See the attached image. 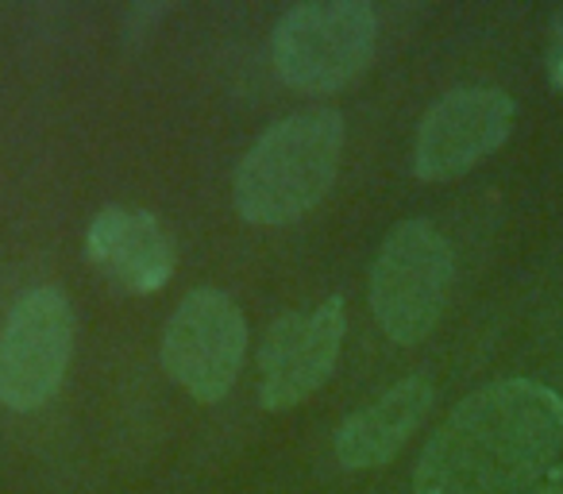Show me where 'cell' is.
Segmentation results:
<instances>
[{
    "mask_svg": "<svg viewBox=\"0 0 563 494\" xmlns=\"http://www.w3.org/2000/svg\"><path fill=\"white\" fill-rule=\"evenodd\" d=\"M563 444V402L532 378H506L460 402L424 444L417 494H521Z\"/></svg>",
    "mask_w": 563,
    "mask_h": 494,
    "instance_id": "cell-1",
    "label": "cell"
},
{
    "mask_svg": "<svg viewBox=\"0 0 563 494\" xmlns=\"http://www.w3.org/2000/svg\"><path fill=\"white\" fill-rule=\"evenodd\" d=\"M344 117L336 109L294 112L274 124L235 171V209L247 224L306 217L336 178Z\"/></svg>",
    "mask_w": 563,
    "mask_h": 494,
    "instance_id": "cell-2",
    "label": "cell"
},
{
    "mask_svg": "<svg viewBox=\"0 0 563 494\" xmlns=\"http://www.w3.org/2000/svg\"><path fill=\"white\" fill-rule=\"evenodd\" d=\"M378 17L367 0H309L274 24V70L301 94H332L375 58Z\"/></svg>",
    "mask_w": 563,
    "mask_h": 494,
    "instance_id": "cell-3",
    "label": "cell"
},
{
    "mask_svg": "<svg viewBox=\"0 0 563 494\" xmlns=\"http://www.w3.org/2000/svg\"><path fill=\"white\" fill-rule=\"evenodd\" d=\"M452 248L429 220H401L371 271V309L398 344H421L437 329L452 290Z\"/></svg>",
    "mask_w": 563,
    "mask_h": 494,
    "instance_id": "cell-4",
    "label": "cell"
},
{
    "mask_svg": "<svg viewBox=\"0 0 563 494\" xmlns=\"http://www.w3.org/2000/svg\"><path fill=\"white\" fill-rule=\"evenodd\" d=\"M74 352V309L55 286L24 294L0 332V402L16 414L47 406Z\"/></svg>",
    "mask_w": 563,
    "mask_h": 494,
    "instance_id": "cell-5",
    "label": "cell"
},
{
    "mask_svg": "<svg viewBox=\"0 0 563 494\" xmlns=\"http://www.w3.org/2000/svg\"><path fill=\"white\" fill-rule=\"evenodd\" d=\"M247 325L228 294L194 290L163 332V367L197 402H220L240 375Z\"/></svg>",
    "mask_w": 563,
    "mask_h": 494,
    "instance_id": "cell-6",
    "label": "cell"
},
{
    "mask_svg": "<svg viewBox=\"0 0 563 494\" xmlns=\"http://www.w3.org/2000/svg\"><path fill=\"white\" fill-rule=\"evenodd\" d=\"M514 97L494 86L444 94L421 120L413 171L424 182H452L501 147L514 132Z\"/></svg>",
    "mask_w": 563,
    "mask_h": 494,
    "instance_id": "cell-7",
    "label": "cell"
},
{
    "mask_svg": "<svg viewBox=\"0 0 563 494\" xmlns=\"http://www.w3.org/2000/svg\"><path fill=\"white\" fill-rule=\"evenodd\" d=\"M344 301L329 298L317 309L282 314L258 352V398L266 409H294L332 375L344 340Z\"/></svg>",
    "mask_w": 563,
    "mask_h": 494,
    "instance_id": "cell-8",
    "label": "cell"
},
{
    "mask_svg": "<svg viewBox=\"0 0 563 494\" xmlns=\"http://www.w3.org/2000/svg\"><path fill=\"white\" fill-rule=\"evenodd\" d=\"M86 255L120 294H155L174 275V240L155 212L109 205L86 232Z\"/></svg>",
    "mask_w": 563,
    "mask_h": 494,
    "instance_id": "cell-9",
    "label": "cell"
},
{
    "mask_svg": "<svg viewBox=\"0 0 563 494\" xmlns=\"http://www.w3.org/2000/svg\"><path fill=\"white\" fill-rule=\"evenodd\" d=\"M432 406V383L421 375L406 378L394 391H386L375 406L352 414L336 432V460L340 468H383L424 421Z\"/></svg>",
    "mask_w": 563,
    "mask_h": 494,
    "instance_id": "cell-10",
    "label": "cell"
},
{
    "mask_svg": "<svg viewBox=\"0 0 563 494\" xmlns=\"http://www.w3.org/2000/svg\"><path fill=\"white\" fill-rule=\"evenodd\" d=\"M548 74L563 89V9L555 12L552 28H548Z\"/></svg>",
    "mask_w": 563,
    "mask_h": 494,
    "instance_id": "cell-11",
    "label": "cell"
},
{
    "mask_svg": "<svg viewBox=\"0 0 563 494\" xmlns=\"http://www.w3.org/2000/svg\"><path fill=\"white\" fill-rule=\"evenodd\" d=\"M540 494H563L560 486H548V491H540Z\"/></svg>",
    "mask_w": 563,
    "mask_h": 494,
    "instance_id": "cell-12",
    "label": "cell"
}]
</instances>
